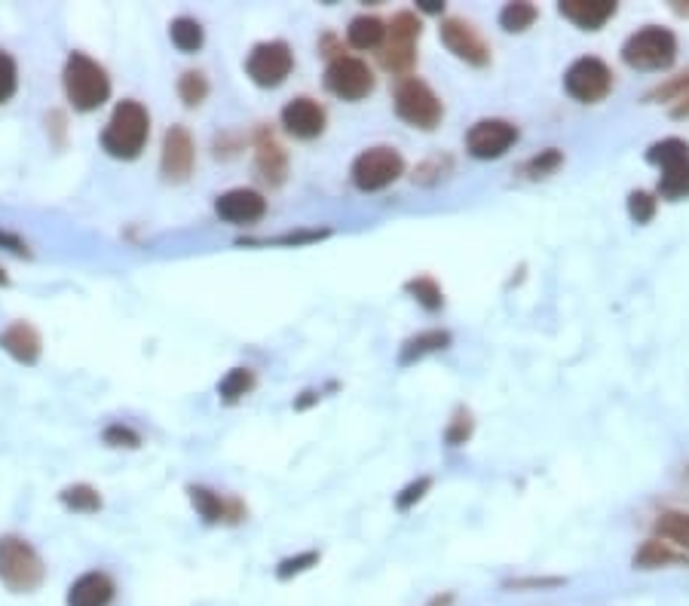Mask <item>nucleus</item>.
<instances>
[{
	"instance_id": "1",
	"label": "nucleus",
	"mask_w": 689,
	"mask_h": 606,
	"mask_svg": "<svg viewBox=\"0 0 689 606\" xmlns=\"http://www.w3.org/2000/svg\"><path fill=\"white\" fill-rule=\"evenodd\" d=\"M147 135H151L147 111L138 101H120L102 132V147L117 160H135L147 144Z\"/></svg>"
},
{
	"instance_id": "2",
	"label": "nucleus",
	"mask_w": 689,
	"mask_h": 606,
	"mask_svg": "<svg viewBox=\"0 0 689 606\" xmlns=\"http://www.w3.org/2000/svg\"><path fill=\"white\" fill-rule=\"evenodd\" d=\"M65 92H68V101L77 108V111H95L102 108L108 95H111V80L105 74V68L92 62L89 56L83 53H74L65 65Z\"/></svg>"
},
{
	"instance_id": "3",
	"label": "nucleus",
	"mask_w": 689,
	"mask_h": 606,
	"mask_svg": "<svg viewBox=\"0 0 689 606\" xmlns=\"http://www.w3.org/2000/svg\"><path fill=\"white\" fill-rule=\"evenodd\" d=\"M46 570L40 554L19 536H4L0 539V582L16 594L37 591L43 582Z\"/></svg>"
},
{
	"instance_id": "4",
	"label": "nucleus",
	"mask_w": 689,
	"mask_h": 606,
	"mask_svg": "<svg viewBox=\"0 0 689 606\" xmlns=\"http://www.w3.org/2000/svg\"><path fill=\"white\" fill-rule=\"evenodd\" d=\"M622 59L625 65L637 71H662L671 68L677 59V37L668 28L650 25L644 31H637L625 40L622 46Z\"/></svg>"
},
{
	"instance_id": "5",
	"label": "nucleus",
	"mask_w": 689,
	"mask_h": 606,
	"mask_svg": "<svg viewBox=\"0 0 689 606\" xmlns=\"http://www.w3.org/2000/svg\"><path fill=\"white\" fill-rule=\"evenodd\" d=\"M650 163L662 169L659 193L665 199H686L689 196V144L680 138H665L650 147Z\"/></svg>"
},
{
	"instance_id": "6",
	"label": "nucleus",
	"mask_w": 689,
	"mask_h": 606,
	"mask_svg": "<svg viewBox=\"0 0 689 606\" xmlns=\"http://www.w3.org/2000/svg\"><path fill=\"white\" fill-rule=\"evenodd\" d=\"M396 114L414 129H435L445 108L438 95L417 77H405L396 89Z\"/></svg>"
},
{
	"instance_id": "7",
	"label": "nucleus",
	"mask_w": 689,
	"mask_h": 606,
	"mask_svg": "<svg viewBox=\"0 0 689 606\" xmlns=\"http://www.w3.org/2000/svg\"><path fill=\"white\" fill-rule=\"evenodd\" d=\"M402 172L405 160L396 147H368L353 163V184L365 193H374L389 187L392 181H399Z\"/></svg>"
},
{
	"instance_id": "8",
	"label": "nucleus",
	"mask_w": 689,
	"mask_h": 606,
	"mask_svg": "<svg viewBox=\"0 0 689 606\" xmlns=\"http://www.w3.org/2000/svg\"><path fill=\"white\" fill-rule=\"evenodd\" d=\"M613 86V74L610 68L595 59V56H585V59H576L567 74H564V89L582 101V105H595V101H601Z\"/></svg>"
},
{
	"instance_id": "9",
	"label": "nucleus",
	"mask_w": 689,
	"mask_h": 606,
	"mask_svg": "<svg viewBox=\"0 0 689 606\" xmlns=\"http://www.w3.org/2000/svg\"><path fill=\"white\" fill-rule=\"evenodd\" d=\"M325 86L343 101H362L374 89V74L362 59L340 56L325 71Z\"/></svg>"
},
{
	"instance_id": "10",
	"label": "nucleus",
	"mask_w": 689,
	"mask_h": 606,
	"mask_svg": "<svg viewBox=\"0 0 689 606\" xmlns=\"http://www.w3.org/2000/svg\"><path fill=\"white\" fill-rule=\"evenodd\" d=\"M291 49L282 40H270V43H258L252 49L249 62H245V71L258 86H279L288 74H291Z\"/></svg>"
},
{
	"instance_id": "11",
	"label": "nucleus",
	"mask_w": 689,
	"mask_h": 606,
	"mask_svg": "<svg viewBox=\"0 0 689 606\" xmlns=\"http://www.w3.org/2000/svg\"><path fill=\"white\" fill-rule=\"evenodd\" d=\"M386 53H383V65L396 74H405L414 65V46L420 37V22L414 13H399L392 19V25L386 28Z\"/></svg>"
},
{
	"instance_id": "12",
	"label": "nucleus",
	"mask_w": 689,
	"mask_h": 606,
	"mask_svg": "<svg viewBox=\"0 0 689 606\" xmlns=\"http://www.w3.org/2000/svg\"><path fill=\"white\" fill-rule=\"evenodd\" d=\"M518 141V129L506 120H481L469 129L466 144L469 154L478 160H497Z\"/></svg>"
},
{
	"instance_id": "13",
	"label": "nucleus",
	"mask_w": 689,
	"mask_h": 606,
	"mask_svg": "<svg viewBox=\"0 0 689 606\" xmlns=\"http://www.w3.org/2000/svg\"><path fill=\"white\" fill-rule=\"evenodd\" d=\"M441 40L451 49V53L475 68H484L490 62V46L484 43V37L478 34V28H472L463 19H448L441 25Z\"/></svg>"
},
{
	"instance_id": "14",
	"label": "nucleus",
	"mask_w": 689,
	"mask_h": 606,
	"mask_svg": "<svg viewBox=\"0 0 689 606\" xmlns=\"http://www.w3.org/2000/svg\"><path fill=\"white\" fill-rule=\"evenodd\" d=\"M215 212L218 218H224L227 224H255L264 218L267 212V199L258 193V190H249V187H236V190H227L218 196L215 202Z\"/></svg>"
},
{
	"instance_id": "15",
	"label": "nucleus",
	"mask_w": 689,
	"mask_h": 606,
	"mask_svg": "<svg viewBox=\"0 0 689 606\" xmlns=\"http://www.w3.org/2000/svg\"><path fill=\"white\" fill-rule=\"evenodd\" d=\"M282 126L294 138H319L325 132V111L313 98H294L282 108Z\"/></svg>"
},
{
	"instance_id": "16",
	"label": "nucleus",
	"mask_w": 689,
	"mask_h": 606,
	"mask_svg": "<svg viewBox=\"0 0 689 606\" xmlns=\"http://www.w3.org/2000/svg\"><path fill=\"white\" fill-rule=\"evenodd\" d=\"M193 169V141L184 126H172L163 141V175L169 181H184Z\"/></svg>"
},
{
	"instance_id": "17",
	"label": "nucleus",
	"mask_w": 689,
	"mask_h": 606,
	"mask_svg": "<svg viewBox=\"0 0 689 606\" xmlns=\"http://www.w3.org/2000/svg\"><path fill=\"white\" fill-rule=\"evenodd\" d=\"M561 16L582 31H598L616 16L613 0H561Z\"/></svg>"
},
{
	"instance_id": "18",
	"label": "nucleus",
	"mask_w": 689,
	"mask_h": 606,
	"mask_svg": "<svg viewBox=\"0 0 689 606\" xmlns=\"http://www.w3.org/2000/svg\"><path fill=\"white\" fill-rule=\"evenodd\" d=\"M114 600V579L102 570L83 573L68 588V606H111Z\"/></svg>"
},
{
	"instance_id": "19",
	"label": "nucleus",
	"mask_w": 689,
	"mask_h": 606,
	"mask_svg": "<svg viewBox=\"0 0 689 606\" xmlns=\"http://www.w3.org/2000/svg\"><path fill=\"white\" fill-rule=\"evenodd\" d=\"M0 346H4L10 356H16L19 362H37L40 356V337L31 325L25 322H16L13 328H7L4 334H0Z\"/></svg>"
},
{
	"instance_id": "20",
	"label": "nucleus",
	"mask_w": 689,
	"mask_h": 606,
	"mask_svg": "<svg viewBox=\"0 0 689 606\" xmlns=\"http://www.w3.org/2000/svg\"><path fill=\"white\" fill-rule=\"evenodd\" d=\"M347 37L356 49H374L386 37V25L374 16H356L347 28Z\"/></svg>"
},
{
	"instance_id": "21",
	"label": "nucleus",
	"mask_w": 689,
	"mask_h": 606,
	"mask_svg": "<svg viewBox=\"0 0 689 606\" xmlns=\"http://www.w3.org/2000/svg\"><path fill=\"white\" fill-rule=\"evenodd\" d=\"M656 533L665 539V545L689 548V515H683V512H665V515H659Z\"/></svg>"
},
{
	"instance_id": "22",
	"label": "nucleus",
	"mask_w": 689,
	"mask_h": 606,
	"mask_svg": "<svg viewBox=\"0 0 689 606\" xmlns=\"http://www.w3.org/2000/svg\"><path fill=\"white\" fill-rule=\"evenodd\" d=\"M451 343V337L445 331H426L420 337H411L402 349V365L414 362V359H423L429 356V352H438V349H445Z\"/></svg>"
},
{
	"instance_id": "23",
	"label": "nucleus",
	"mask_w": 689,
	"mask_h": 606,
	"mask_svg": "<svg viewBox=\"0 0 689 606\" xmlns=\"http://www.w3.org/2000/svg\"><path fill=\"white\" fill-rule=\"evenodd\" d=\"M169 34L181 53H196V49L203 46V25L196 19H175L169 25Z\"/></svg>"
},
{
	"instance_id": "24",
	"label": "nucleus",
	"mask_w": 689,
	"mask_h": 606,
	"mask_svg": "<svg viewBox=\"0 0 689 606\" xmlns=\"http://www.w3.org/2000/svg\"><path fill=\"white\" fill-rule=\"evenodd\" d=\"M533 22H536V7H533V4H506V7L500 10V25H503L509 34L527 31Z\"/></svg>"
},
{
	"instance_id": "25",
	"label": "nucleus",
	"mask_w": 689,
	"mask_h": 606,
	"mask_svg": "<svg viewBox=\"0 0 689 606\" xmlns=\"http://www.w3.org/2000/svg\"><path fill=\"white\" fill-rule=\"evenodd\" d=\"M674 561H683V554H677V551H671L665 542H647L644 548H641V554H637L634 558V564L637 567H662V564H674Z\"/></svg>"
},
{
	"instance_id": "26",
	"label": "nucleus",
	"mask_w": 689,
	"mask_h": 606,
	"mask_svg": "<svg viewBox=\"0 0 689 606\" xmlns=\"http://www.w3.org/2000/svg\"><path fill=\"white\" fill-rule=\"evenodd\" d=\"M190 499H193V505H196V512H200L209 524L224 521V502H221L212 490H206V487H190Z\"/></svg>"
},
{
	"instance_id": "27",
	"label": "nucleus",
	"mask_w": 689,
	"mask_h": 606,
	"mask_svg": "<svg viewBox=\"0 0 689 606\" xmlns=\"http://www.w3.org/2000/svg\"><path fill=\"white\" fill-rule=\"evenodd\" d=\"M252 386H255V377H252V371L236 368V371H230V374L221 380L218 392H221V398H224V401H236V398H242L245 392H249Z\"/></svg>"
},
{
	"instance_id": "28",
	"label": "nucleus",
	"mask_w": 689,
	"mask_h": 606,
	"mask_svg": "<svg viewBox=\"0 0 689 606\" xmlns=\"http://www.w3.org/2000/svg\"><path fill=\"white\" fill-rule=\"evenodd\" d=\"M258 169L264 172V178L270 181H279L282 172H285V157L279 154V147L273 141H261V150H258Z\"/></svg>"
},
{
	"instance_id": "29",
	"label": "nucleus",
	"mask_w": 689,
	"mask_h": 606,
	"mask_svg": "<svg viewBox=\"0 0 689 606\" xmlns=\"http://www.w3.org/2000/svg\"><path fill=\"white\" fill-rule=\"evenodd\" d=\"M178 92H181V98H184V105H200V101L209 95V83H206V77L200 74V71H187L184 77H181V83H178Z\"/></svg>"
},
{
	"instance_id": "30",
	"label": "nucleus",
	"mask_w": 689,
	"mask_h": 606,
	"mask_svg": "<svg viewBox=\"0 0 689 606\" xmlns=\"http://www.w3.org/2000/svg\"><path fill=\"white\" fill-rule=\"evenodd\" d=\"M62 499H65L68 509H74V512H95L98 505H102V499H98V493L92 487H68L62 493Z\"/></svg>"
},
{
	"instance_id": "31",
	"label": "nucleus",
	"mask_w": 689,
	"mask_h": 606,
	"mask_svg": "<svg viewBox=\"0 0 689 606\" xmlns=\"http://www.w3.org/2000/svg\"><path fill=\"white\" fill-rule=\"evenodd\" d=\"M408 291L423 303L426 310H438L441 307V288L432 282V279H414V282H408Z\"/></svg>"
},
{
	"instance_id": "32",
	"label": "nucleus",
	"mask_w": 689,
	"mask_h": 606,
	"mask_svg": "<svg viewBox=\"0 0 689 606\" xmlns=\"http://www.w3.org/2000/svg\"><path fill=\"white\" fill-rule=\"evenodd\" d=\"M628 212H631V218L637 224H647L656 215V199L650 193H644V190H637V193L628 196Z\"/></svg>"
},
{
	"instance_id": "33",
	"label": "nucleus",
	"mask_w": 689,
	"mask_h": 606,
	"mask_svg": "<svg viewBox=\"0 0 689 606\" xmlns=\"http://www.w3.org/2000/svg\"><path fill=\"white\" fill-rule=\"evenodd\" d=\"M16 83H19L16 62H13L7 53H0V105H4V101H10V98H13Z\"/></svg>"
},
{
	"instance_id": "34",
	"label": "nucleus",
	"mask_w": 689,
	"mask_h": 606,
	"mask_svg": "<svg viewBox=\"0 0 689 606\" xmlns=\"http://www.w3.org/2000/svg\"><path fill=\"white\" fill-rule=\"evenodd\" d=\"M316 561H319V554H316V551L298 554V558H288V561H282V564H279V570H276V576H279V579H291V576H298V573L310 570Z\"/></svg>"
},
{
	"instance_id": "35",
	"label": "nucleus",
	"mask_w": 689,
	"mask_h": 606,
	"mask_svg": "<svg viewBox=\"0 0 689 606\" xmlns=\"http://www.w3.org/2000/svg\"><path fill=\"white\" fill-rule=\"evenodd\" d=\"M558 163H561V154H558V150H546L543 157H536V160L530 163V172H533V178H543V175H549Z\"/></svg>"
},
{
	"instance_id": "36",
	"label": "nucleus",
	"mask_w": 689,
	"mask_h": 606,
	"mask_svg": "<svg viewBox=\"0 0 689 606\" xmlns=\"http://www.w3.org/2000/svg\"><path fill=\"white\" fill-rule=\"evenodd\" d=\"M429 484H432L429 478H420L417 484H411V487H405V493H402V496L396 499V505H399V509H408V505H411L414 499H420V496H423V493L429 490Z\"/></svg>"
},
{
	"instance_id": "37",
	"label": "nucleus",
	"mask_w": 689,
	"mask_h": 606,
	"mask_svg": "<svg viewBox=\"0 0 689 606\" xmlns=\"http://www.w3.org/2000/svg\"><path fill=\"white\" fill-rule=\"evenodd\" d=\"M105 441L108 444H117V447H135L138 444V435L135 432H129V429H123V426H111L108 432H105Z\"/></svg>"
},
{
	"instance_id": "38",
	"label": "nucleus",
	"mask_w": 689,
	"mask_h": 606,
	"mask_svg": "<svg viewBox=\"0 0 689 606\" xmlns=\"http://www.w3.org/2000/svg\"><path fill=\"white\" fill-rule=\"evenodd\" d=\"M469 432H472V420H469V414H466V417L460 414V417L454 420L451 432H448V441H451V444H463V441L469 438Z\"/></svg>"
},
{
	"instance_id": "39",
	"label": "nucleus",
	"mask_w": 689,
	"mask_h": 606,
	"mask_svg": "<svg viewBox=\"0 0 689 606\" xmlns=\"http://www.w3.org/2000/svg\"><path fill=\"white\" fill-rule=\"evenodd\" d=\"M417 4L426 13H441V10H445V4H441V0H417Z\"/></svg>"
},
{
	"instance_id": "40",
	"label": "nucleus",
	"mask_w": 689,
	"mask_h": 606,
	"mask_svg": "<svg viewBox=\"0 0 689 606\" xmlns=\"http://www.w3.org/2000/svg\"><path fill=\"white\" fill-rule=\"evenodd\" d=\"M674 114H677V117H683V114H689V98H683V105H680V108H677Z\"/></svg>"
},
{
	"instance_id": "41",
	"label": "nucleus",
	"mask_w": 689,
	"mask_h": 606,
	"mask_svg": "<svg viewBox=\"0 0 689 606\" xmlns=\"http://www.w3.org/2000/svg\"><path fill=\"white\" fill-rule=\"evenodd\" d=\"M0 285H7V276H4V270H0Z\"/></svg>"
}]
</instances>
